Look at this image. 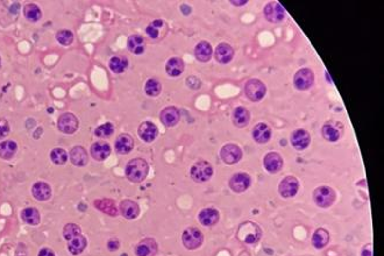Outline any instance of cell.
Returning <instances> with one entry per match:
<instances>
[{
    "mask_svg": "<svg viewBox=\"0 0 384 256\" xmlns=\"http://www.w3.org/2000/svg\"><path fill=\"white\" fill-rule=\"evenodd\" d=\"M148 172H149V165L144 159H133L128 162L126 166V176L134 183H140L144 181L147 177Z\"/></svg>",
    "mask_w": 384,
    "mask_h": 256,
    "instance_id": "1",
    "label": "cell"
},
{
    "mask_svg": "<svg viewBox=\"0 0 384 256\" xmlns=\"http://www.w3.org/2000/svg\"><path fill=\"white\" fill-rule=\"evenodd\" d=\"M213 175L212 165L206 161H199L191 168V177L197 183H204L210 180Z\"/></svg>",
    "mask_w": 384,
    "mask_h": 256,
    "instance_id": "2",
    "label": "cell"
},
{
    "mask_svg": "<svg viewBox=\"0 0 384 256\" xmlns=\"http://www.w3.org/2000/svg\"><path fill=\"white\" fill-rule=\"evenodd\" d=\"M261 230L258 228V226L253 222H245L240 226L239 228V235L240 240H242L246 243H255L260 240L261 238Z\"/></svg>",
    "mask_w": 384,
    "mask_h": 256,
    "instance_id": "3",
    "label": "cell"
},
{
    "mask_svg": "<svg viewBox=\"0 0 384 256\" xmlns=\"http://www.w3.org/2000/svg\"><path fill=\"white\" fill-rule=\"evenodd\" d=\"M335 191L329 186H320L315 189L313 198L315 204L320 207H329L335 201Z\"/></svg>",
    "mask_w": 384,
    "mask_h": 256,
    "instance_id": "4",
    "label": "cell"
},
{
    "mask_svg": "<svg viewBox=\"0 0 384 256\" xmlns=\"http://www.w3.org/2000/svg\"><path fill=\"white\" fill-rule=\"evenodd\" d=\"M182 241H183V245L185 246L187 249H196L198 248V247H201V243H203L204 235L201 231L197 230V228L190 227L183 232Z\"/></svg>",
    "mask_w": 384,
    "mask_h": 256,
    "instance_id": "5",
    "label": "cell"
},
{
    "mask_svg": "<svg viewBox=\"0 0 384 256\" xmlns=\"http://www.w3.org/2000/svg\"><path fill=\"white\" fill-rule=\"evenodd\" d=\"M266 85L258 79H251L246 83L245 92L246 96L252 100V102H258L266 94Z\"/></svg>",
    "mask_w": 384,
    "mask_h": 256,
    "instance_id": "6",
    "label": "cell"
},
{
    "mask_svg": "<svg viewBox=\"0 0 384 256\" xmlns=\"http://www.w3.org/2000/svg\"><path fill=\"white\" fill-rule=\"evenodd\" d=\"M293 82L294 86H296L298 90H308V89L311 88L312 84H313L314 75L311 69L304 68V69L297 71L296 75H294Z\"/></svg>",
    "mask_w": 384,
    "mask_h": 256,
    "instance_id": "7",
    "label": "cell"
},
{
    "mask_svg": "<svg viewBox=\"0 0 384 256\" xmlns=\"http://www.w3.org/2000/svg\"><path fill=\"white\" fill-rule=\"evenodd\" d=\"M78 119L73 113H64L58 118L57 126L62 133L73 134L78 129Z\"/></svg>",
    "mask_w": 384,
    "mask_h": 256,
    "instance_id": "8",
    "label": "cell"
},
{
    "mask_svg": "<svg viewBox=\"0 0 384 256\" xmlns=\"http://www.w3.org/2000/svg\"><path fill=\"white\" fill-rule=\"evenodd\" d=\"M298 180L293 176H287L285 178H283L278 186V191L284 198H290L296 196V193L298 192Z\"/></svg>",
    "mask_w": 384,
    "mask_h": 256,
    "instance_id": "9",
    "label": "cell"
},
{
    "mask_svg": "<svg viewBox=\"0 0 384 256\" xmlns=\"http://www.w3.org/2000/svg\"><path fill=\"white\" fill-rule=\"evenodd\" d=\"M264 17H266L268 21L277 23L284 19L285 10L278 2H269L264 7Z\"/></svg>",
    "mask_w": 384,
    "mask_h": 256,
    "instance_id": "10",
    "label": "cell"
},
{
    "mask_svg": "<svg viewBox=\"0 0 384 256\" xmlns=\"http://www.w3.org/2000/svg\"><path fill=\"white\" fill-rule=\"evenodd\" d=\"M221 159L227 165H235L242 159V150L237 145L228 144L222 147Z\"/></svg>",
    "mask_w": 384,
    "mask_h": 256,
    "instance_id": "11",
    "label": "cell"
},
{
    "mask_svg": "<svg viewBox=\"0 0 384 256\" xmlns=\"http://www.w3.org/2000/svg\"><path fill=\"white\" fill-rule=\"evenodd\" d=\"M252 183V178L245 172H238L230 180V187L234 192L240 193L246 191Z\"/></svg>",
    "mask_w": 384,
    "mask_h": 256,
    "instance_id": "12",
    "label": "cell"
},
{
    "mask_svg": "<svg viewBox=\"0 0 384 256\" xmlns=\"http://www.w3.org/2000/svg\"><path fill=\"white\" fill-rule=\"evenodd\" d=\"M310 134L304 129H297L291 134V145L293 146L294 149L304 150L310 145Z\"/></svg>",
    "mask_w": 384,
    "mask_h": 256,
    "instance_id": "13",
    "label": "cell"
},
{
    "mask_svg": "<svg viewBox=\"0 0 384 256\" xmlns=\"http://www.w3.org/2000/svg\"><path fill=\"white\" fill-rule=\"evenodd\" d=\"M263 165L264 168L270 174H276L282 169L283 166V159L282 156L277 153H269L266 155L263 160Z\"/></svg>",
    "mask_w": 384,
    "mask_h": 256,
    "instance_id": "14",
    "label": "cell"
},
{
    "mask_svg": "<svg viewBox=\"0 0 384 256\" xmlns=\"http://www.w3.org/2000/svg\"><path fill=\"white\" fill-rule=\"evenodd\" d=\"M214 57L221 64L230 63L234 57V50L230 44L220 43L217 46L216 50H214Z\"/></svg>",
    "mask_w": 384,
    "mask_h": 256,
    "instance_id": "15",
    "label": "cell"
},
{
    "mask_svg": "<svg viewBox=\"0 0 384 256\" xmlns=\"http://www.w3.org/2000/svg\"><path fill=\"white\" fill-rule=\"evenodd\" d=\"M139 136L144 140L145 142H151L156 139V136L159 135V130L157 127L155 126V124L150 123V121H145L140 125L138 129Z\"/></svg>",
    "mask_w": 384,
    "mask_h": 256,
    "instance_id": "16",
    "label": "cell"
},
{
    "mask_svg": "<svg viewBox=\"0 0 384 256\" xmlns=\"http://www.w3.org/2000/svg\"><path fill=\"white\" fill-rule=\"evenodd\" d=\"M252 135L257 144H266L272 138V129L267 124L260 123L253 128Z\"/></svg>",
    "mask_w": 384,
    "mask_h": 256,
    "instance_id": "17",
    "label": "cell"
},
{
    "mask_svg": "<svg viewBox=\"0 0 384 256\" xmlns=\"http://www.w3.org/2000/svg\"><path fill=\"white\" fill-rule=\"evenodd\" d=\"M115 151L118 154H128L132 151L134 148V139L128 134H121V135L118 136V139L115 140V145H114Z\"/></svg>",
    "mask_w": 384,
    "mask_h": 256,
    "instance_id": "18",
    "label": "cell"
},
{
    "mask_svg": "<svg viewBox=\"0 0 384 256\" xmlns=\"http://www.w3.org/2000/svg\"><path fill=\"white\" fill-rule=\"evenodd\" d=\"M160 119L163 125H165V126L168 127H172L180 121V112H178V110L174 106L165 107V109L162 110V112H161Z\"/></svg>",
    "mask_w": 384,
    "mask_h": 256,
    "instance_id": "19",
    "label": "cell"
},
{
    "mask_svg": "<svg viewBox=\"0 0 384 256\" xmlns=\"http://www.w3.org/2000/svg\"><path fill=\"white\" fill-rule=\"evenodd\" d=\"M219 212L214 208H204L199 212L198 219L201 225L204 226H213L219 221Z\"/></svg>",
    "mask_w": 384,
    "mask_h": 256,
    "instance_id": "20",
    "label": "cell"
},
{
    "mask_svg": "<svg viewBox=\"0 0 384 256\" xmlns=\"http://www.w3.org/2000/svg\"><path fill=\"white\" fill-rule=\"evenodd\" d=\"M120 212L126 219H135L140 213L139 205L133 201H123L120 204Z\"/></svg>",
    "mask_w": 384,
    "mask_h": 256,
    "instance_id": "21",
    "label": "cell"
},
{
    "mask_svg": "<svg viewBox=\"0 0 384 256\" xmlns=\"http://www.w3.org/2000/svg\"><path fill=\"white\" fill-rule=\"evenodd\" d=\"M249 119H251V114H249L248 110L245 109V107L239 106L233 111L232 120H233V124L237 127L239 128L246 127L249 123Z\"/></svg>",
    "mask_w": 384,
    "mask_h": 256,
    "instance_id": "22",
    "label": "cell"
},
{
    "mask_svg": "<svg viewBox=\"0 0 384 256\" xmlns=\"http://www.w3.org/2000/svg\"><path fill=\"white\" fill-rule=\"evenodd\" d=\"M157 251V245L153 239H145L136 247L135 253L138 256H153Z\"/></svg>",
    "mask_w": 384,
    "mask_h": 256,
    "instance_id": "23",
    "label": "cell"
},
{
    "mask_svg": "<svg viewBox=\"0 0 384 256\" xmlns=\"http://www.w3.org/2000/svg\"><path fill=\"white\" fill-rule=\"evenodd\" d=\"M212 47L211 44L206 42V41H201L199 42L195 48V55L196 58L198 59L199 62H208L212 57Z\"/></svg>",
    "mask_w": 384,
    "mask_h": 256,
    "instance_id": "24",
    "label": "cell"
},
{
    "mask_svg": "<svg viewBox=\"0 0 384 256\" xmlns=\"http://www.w3.org/2000/svg\"><path fill=\"white\" fill-rule=\"evenodd\" d=\"M32 193L34 196L35 199L37 201H47V199L50 198V195H52V189L47 183H43V182H37L35 183L32 187Z\"/></svg>",
    "mask_w": 384,
    "mask_h": 256,
    "instance_id": "25",
    "label": "cell"
},
{
    "mask_svg": "<svg viewBox=\"0 0 384 256\" xmlns=\"http://www.w3.org/2000/svg\"><path fill=\"white\" fill-rule=\"evenodd\" d=\"M111 154V147L106 144V142L99 141L93 144L91 147V155L94 160L103 161L106 157H109V155Z\"/></svg>",
    "mask_w": 384,
    "mask_h": 256,
    "instance_id": "26",
    "label": "cell"
},
{
    "mask_svg": "<svg viewBox=\"0 0 384 256\" xmlns=\"http://www.w3.org/2000/svg\"><path fill=\"white\" fill-rule=\"evenodd\" d=\"M88 154L83 147H75L70 151V161L73 165L84 166L88 163Z\"/></svg>",
    "mask_w": 384,
    "mask_h": 256,
    "instance_id": "27",
    "label": "cell"
},
{
    "mask_svg": "<svg viewBox=\"0 0 384 256\" xmlns=\"http://www.w3.org/2000/svg\"><path fill=\"white\" fill-rule=\"evenodd\" d=\"M165 70L169 76L177 77L184 71V62L178 57H172L168 61L165 65Z\"/></svg>",
    "mask_w": 384,
    "mask_h": 256,
    "instance_id": "28",
    "label": "cell"
},
{
    "mask_svg": "<svg viewBox=\"0 0 384 256\" xmlns=\"http://www.w3.org/2000/svg\"><path fill=\"white\" fill-rule=\"evenodd\" d=\"M94 206L99 211H102V212L110 214V216H117L118 214L117 206H115V203L112 199H97L94 201Z\"/></svg>",
    "mask_w": 384,
    "mask_h": 256,
    "instance_id": "29",
    "label": "cell"
},
{
    "mask_svg": "<svg viewBox=\"0 0 384 256\" xmlns=\"http://www.w3.org/2000/svg\"><path fill=\"white\" fill-rule=\"evenodd\" d=\"M128 49L130 50L133 54H136V55H140L145 52V40L141 35H132L129 38H128L127 42Z\"/></svg>",
    "mask_w": 384,
    "mask_h": 256,
    "instance_id": "30",
    "label": "cell"
},
{
    "mask_svg": "<svg viewBox=\"0 0 384 256\" xmlns=\"http://www.w3.org/2000/svg\"><path fill=\"white\" fill-rule=\"evenodd\" d=\"M329 241V232L324 228H318L317 231L313 233V237H312V243L315 248L321 249L324 248Z\"/></svg>",
    "mask_w": 384,
    "mask_h": 256,
    "instance_id": "31",
    "label": "cell"
},
{
    "mask_svg": "<svg viewBox=\"0 0 384 256\" xmlns=\"http://www.w3.org/2000/svg\"><path fill=\"white\" fill-rule=\"evenodd\" d=\"M86 247V239L83 235H78V237L73 238V239L69 240L68 242V249L73 255H78L85 249Z\"/></svg>",
    "mask_w": 384,
    "mask_h": 256,
    "instance_id": "32",
    "label": "cell"
},
{
    "mask_svg": "<svg viewBox=\"0 0 384 256\" xmlns=\"http://www.w3.org/2000/svg\"><path fill=\"white\" fill-rule=\"evenodd\" d=\"M18 146L14 141H4L0 144V157L4 160H11L16 154Z\"/></svg>",
    "mask_w": 384,
    "mask_h": 256,
    "instance_id": "33",
    "label": "cell"
},
{
    "mask_svg": "<svg viewBox=\"0 0 384 256\" xmlns=\"http://www.w3.org/2000/svg\"><path fill=\"white\" fill-rule=\"evenodd\" d=\"M23 13H25L26 19L31 22H37L38 20L42 18V12H41V8L35 4L26 5L25 10H23Z\"/></svg>",
    "mask_w": 384,
    "mask_h": 256,
    "instance_id": "34",
    "label": "cell"
},
{
    "mask_svg": "<svg viewBox=\"0 0 384 256\" xmlns=\"http://www.w3.org/2000/svg\"><path fill=\"white\" fill-rule=\"evenodd\" d=\"M21 218L28 225H37L40 222V212L35 207H27L21 212Z\"/></svg>",
    "mask_w": 384,
    "mask_h": 256,
    "instance_id": "35",
    "label": "cell"
},
{
    "mask_svg": "<svg viewBox=\"0 0 384 256\" xmlns=\"http://www.w3.org/2000/svg\"><path fill=\"white\" fill-rule=\"evenodd\" d=\"M321 132H323L324 139H326L327 141L335 142L338 141L339 138H340V132H339V129L331 124L325 125V126L323 127V130H321Z\"/></svg>",
    "mask_w": 384,
    "mask_h": 256,
    "instance_id": "36",
    "label": "cell"
},
{
    "mask_svg": "<svg viewBox=\"0 0 384 256\" xmlns=\"http://www.w3.org/2000/svg\"><path fill=\"white\" fill-rule=\"evenodd\" d=\"M128 62L126 57H119V56H115V57L111 58L110 61V68L113 73H124L125 69L127 68Z\"/></svg>",
    "mask_w": 384,
    "mask_h": 256,
    "instance_id": "37",
    "label": "cell"
},
{
    "mask_svg": "<svg viewBox=\"0 0 384 256\" xmlns=\"http://www.w3.org/2000/svg\"><path fill=\"white\" fill-rule=\"evenodd\" d=\"M145 91L148 96L150 97H156L161 93V83L157 79L151 78L146 83L145 86Z\"/></svg>",
    "mask_w": 384,
    "mask_h": 256,
    "instance_id": "38",
    "label": "cell"
},
{
    "mask_svg": "<svg viewBox=\"0 0 384 256\" xmlns=\"http://www.w3.org/2000/svg\"><path fill=\"white\" fill-rule=\"evenodd\" d=\"M50 160H52L55 165H64L68 160L67 151L62 149V148H55V149H53L52 153H50Z\"/></svg>",
    "mask_w": 384,
    "mask_h": 256,
    "instance_id": "39",
    "label": "cell"
},
{
    "mask_svg": "<svg viewBox=\"0 0 384 256\" xmlns=\"http://www.w3.org/2000/svg\"><path fill=\"white\" fill-rule=\"evenodd\" d=\"M113 132H114V126H113V124L106 123L100 125L99 127H97L96 130H94V134H96L98 138H109V136L112 135Z\"/></svg>",
    "mask_w": 384,
    "mask_h": 256,
    "instance_id": "40",
    "label": "cell"
},
{
    "mask_svg": "<svg viewBox=\"0 0 384 256\" xmlns=\"http://www.w3.org/2000/svg\"><path fill=\"white\" fill-rule=\"evenodd\" d=\"M80 235V228L78 225H75V224H68L64 226V230H63V237L65 240H71L73 239V238L78 237Z\"/></svg>",
    "mask_w": 384,
    "mask_h": 256,
    "instance_id": "41",
    "label": "cell"
},
{
    "mask_svg": "<svg viewBox=\"0 0 384 256\" xmlns=\"http://www.w3.org/2000/svg\"><path fill=\"white\" fill-rule=\"evenodd\" d=\"M56 38H57L58 42L63 44V46H69L73 41V34L70 31H68V29H62V31L57 33Z\"/></svg>",
    "mask_w": 384,
    "mask_h": 256,
    "instance_id": "42",
    "label": "cell"
},
{
    "mask_svg": "<svg viewBox=\"0 0 384 256\" xmlns=\"http://www.w3.org/2000/svg\"><path fill=\"white\" fill-rule=\"evenodd\" d=\"M162 26H163L162 20H155L154 22H151L150 25L147 27L146 32H147V34L149 35L151 38H156V37H159L160 28Z\"/></svg>",
    "mask_w": 384,
    "mask_h": 256,
    "instance_id": "43",
    "label": "cell"
},
{
    "mask_svg": "<svg viewBox=\"0 0 384 256\" xmlns=\"http://www.w3.org/2000/svg\"><path fill=\"white\" fill-rule=\"evenodd\" d=\"M10 124L6 119H0V139H4L10 134Z\"/></svg>",
    "mask_w": 384,
    "mask_h": 256,
    "instance_id": "44",
    "label": "cell"
},
{
    "mask_svg": "<svg viewBox=\"0 0 384 256\" xmlns=\"http://www.w3.org/2000/svg\"><path fill=\"white\" fill-rule=\"evenodd\" d=\"M119 246H120V243H119V241L117 239H111L107 242V247H109V251H117L119 248Z\"/></svg>",
    "mask_w": 384,
    "mask_h": 256,
    "instance_id": "45",
    "label": "cell"
},
{
    "mask_svg": "<svg viewBox=\"0 0 384 256\" xmlns=\"http://www.w3.org/2000/svg\"><path fill=\"white\" fill-rule=\"evenodd\" d=\"M38 256H56V255H55V253L52 251V249L43 248V249H41L40 253H38Z\"/></svg>",
    "mask_w": 384,
    "mask_h": 256,
    "instance_id": "46",
    "label": "cell"
},
{
    "mask_svg": "<svg viewBox=\"0 0 384 256\" xmlns=\"http://www.w3.org/2000/svg\"><path fill=\"white\" fill-rule=\"evenodd\" d=\"M361 255L362 256H373V252H371V246L370 245L366 246L365 248L362 249Z\"/></svg>",
    "mask_w": 384,
    "mask_h": 256,
    "instance_id": "47",
    "label": "cell"
},
{
    "mask_svg": "<svg viewBox=\"0 0 384 256\" xmlns=\"http://www.w3.org/2000/svg\"><path fill=\"white\" fill-rule=\"evenodd\" d=\"M181 11H182V12H183V13H184V14H186V16H187V14H189V13H190V12H191V8H190V7H189V6H185V5H182V6H181Z\"/></svg>",
    "mask_w": 384,
    "mask_h": 256,
    "instance_id": "48",
    "label": "cell"
},
{
    "mask_svg": "<svg viewBox=\"0 0 384 256\" xmlns=\"http://www.w3.org/2000/svg\"><path fill=\"white\" fill-rule=\"evenodd\" d=\"M231 4H233L235 6H243L245 4H247V1H231Z\"/></svg>",
    "mask_w": 384,
    "mask_h": 256,
    "instance_id": "49",
    "label": "cell"
}]
</instances>
